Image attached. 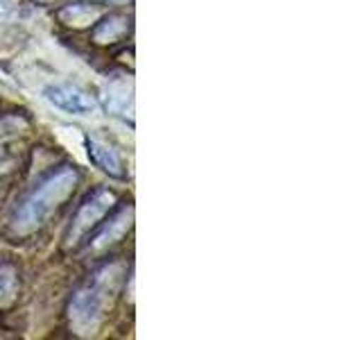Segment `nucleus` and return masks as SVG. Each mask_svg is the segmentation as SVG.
<instances>
[{
    "label": "nucleus",
    "mask_w": 362,
    "mask_h": 340,
    "mask_svg": "<svg viewBox=\"0 0 362 340\" xmlns=\"http://www.w3.org/2000/svg\"><path fill=\"white\" fill-rule=\"evenodd\" d=\"M75 186H77V173L73 168L57 170L54 175H50L43 184L34 188L16 209L14 220H11L14 232L30 234L37 227H41L43 220L75 191Z\"/></svg>",
    "instance_id": "obj_1"
},
{
    "label": "nucleus",
    "mask_w": 362,
    "mask_h": 340,
    "mask_svg": "<svg viewBox=\"0 0 362 340\" xmlns=\"http://www.w3.org/2000/svg\"><path fill=\"white\" fill-rule=\"evenodd\" d=\"M111 281H116V279L111 277V270L107 268L100 272L90 286L82 288L75 295V300L71 304V317L79 332L90 334L98 327L102 317V309H105V304H107V295L111 290L109 288Z\"/></svg>",
    "instance_id": "obj_2"
},
{
    "label": "nucleus",
    "mask_w": 362,
    "mask_h": 340,
    "mask_svg": "<svg viewBox=\"0 0 362 340\" xmlns=\"http://www.w3.org/2000/svg\"><path fill=\"white\" fill-rule=\"evenodd\" d=\"M113 202H116V196H113L109 188H98L95 193H90L75 213L71 232H68V243L71 245L82 243L88 236V232L95 230L98 222L109 213Z\"/></svg>",
    "instance_id": "obj_3"
},
{
    "label": "nucleus",
    "mask_w": 362,
    "mask_h": 340,
    "mask_svg": "<svg viewBox=\"0 0 362 340\" xmlns=\"http://www.w3.org/2000/svg\"><path fill=\"white\" fill-rule=\"evenodd\" d=\"M45 100L54 105L57 109H62L66 113H73V116H88L93 113L98 102L93 96H88L84 89L71 86V84H52L43 91Z\"/></svg>",
    "instance_id": "obj_4"
},
{
    "label": "nucleus",
    "mask_w": 362,
    "mask_h": 340,
    "mask_svg": "<svg viewBox=\"0 0 362 340\" xmlns=\"http://www.w3.org/2000/svg\"><path fill=\"white\" fill-rule=\"evenodd\" d=\"M86 145H88L90 162H93L100 170H105L107 175L118 177V179L124 177L122 162H120V157H118L116 150H113V147H109L107 143H102V141H95V139H88Z\"/></svg>",
    "instance_id": "obj_5"
},
{
    "label": "nucleus",
    "mask_w": 362,
    "mask_h": 340,
    "mask_svg": "<svg viewBox=\"0 0 362 340\" xmlns=\"http://www.w3.org/2000/svg\"><path fill=\"white\" fill-rule=\"evenodd\" d=\"M129 222H132V209H122L116 218L109 222V227H105V230L100 232V236L95 238V247H105L109 243H116V238H120L124 234Z\"/></svg>",
    "instance_id": "obj_6"
},
{
    "label": "nucleus",
    "mask_w": 362,
    "mask_h": 340,
    "mask_svg": "<svg viewBox=\"0 0 362 340\" xmlns=\"http://www.w3.org/2000/svg\"><path fill=\"white\" fill-rule=\"evenodd\" d=\"M124 32H127V23H124V18H120V16H111L109 21H105V23H102V26L95 30V39H98L100 43H109V41L120 39Z\"/></svg>",
    "instance_id": "obj_7"
},
{
    "label": "nucleus",
    "mask_w": 362,
    "mask_h": 340,
    "mask_svg": "<svg viewBox=\"0 0 362 340\" xmlns=\"http://www.w3.org/2000/svg\"><path fill=\"white\" fill-rule=\"evenodd\" d=\"M16 290V272L9 266H0V298H11Z\"/></svg>",
    "instance_id": "obj_8"
}]
</instances>
